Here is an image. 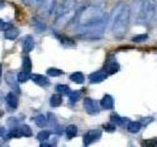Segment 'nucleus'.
Returning <instances> with one entry per match:
<instances>
[{
    "label": "nucleus",
    "instance_id": "1",
    "mask_svg": "<svg viewBox=\"0 0 157 147\" xmlns=\"http://www.w3.org/2000/svg\"><path fill=\"white\" fill-rule=\"evenodd\" d=\"M130 21V7L123 1L118 2L112 10L109 20L111 31L116 38H123L126 36Z\"/></svg>",
    "mask_w": 157,
    "mask_h": 147
},
{
    "label": "nucleus",
    "instance_id": "2",
    "mask_svg": "<svg viewBox=\"0 0 157 147\" xmlns=\"http://www.w3.org/2000/svg\"><path fill=\"white\" fill-rule=\"evenodd\" d=\"M77 5H78L77 0H64L56 14V19H55L56 27L66 26L72 20L76 18L78 14Z\"/></svg>",
    "mask_w": 157,
    "mask_h": 147
},
{
    "label": "nucleus",
    "instance_id": "3",
    "mask_svg": "<svg viewBox=\"0 0 157 147\" xmlns=\"http://www.w3.org/2000/svg\"><path fill=\"white\" fill-rule=\"evenodd\" d=\"M110 18L102 20L100 22L93 23L86 26H78L77 33L80 36L86 39H98L104 36L107 24H109Z\"/></svg>",
    "mask_w": 157,
    "mask_h": 147
},
{
    "label": "nucleus",
    "instance_id": "4",
    "mask_svg": "<svg viewBox=\"0 0 157 147\" xmlns=\"http://www.w3.org/2000/svg\"><path fill=\"white\" fill-rule=\"evenodd\" d=\"M155 13H156L155 0H144L137 24H148L152 21V19L155 17Z\"/></svg>",
    "mask_w": 157,
    "mask_h": 147
},
{
    "label": "nucleus",
    "instance_id": "5",
    "mask_svg": "<svg viewBox=\"0 0 157 147\" xmlns=\"http://www.w3.org/2000/svg\"><path fill=\"white\" fill-rule=\"evenodd\" d=\"M103 70L108 74V76L114 75V74L119 72L120 65H119V63H118V61L116 60V58L113 55H110L106 58L104 66H103Z\"/></svg>",
    "mask_w": 157,
    "mask_h": 147
},
{
    "label": "nucleus",
    "instance_id": "6",
    "mask_svg": "<svg viewBox=\"0 0 157 147\" xmlns=\"http://www.w3.org/2000/svg\"><path fill=\"white\" fill-rule=\"evenodd\" d=\"M144 0H132V4L130 6V14H131V21L132 23L137 24L142 9V5H144Z\"/></svg>",
    "mask_w": 157,
    "mask_h": 147
},
{
    "label": "nucleus",
    "instance_id": "7",
    "mask_svg": "<svg viewBox=\"0 0 157 147\" xmlns=\"http://www.w3.org/2000/svg\"><path fill=\"white\" fill-rule=\"evenodd\" d=\"M10 137H21V136H26L29 137L33 135V130L28 125H24V126H13L12 130L9 132Z\"/></svg>",
    "mask_w": 157,
    "mask_h": 147
},
{
    "label": "nucleus",
    "instance_id": "8",
    "mask_svg": "<svg viewBox=\"0 0 157 147\" xmlns=\"http://www.w3.org/2000/svg\"><path fill=\"white\" fill-rule=\"evenodd\" d=\"M83 108L90 115H96L100 112V107L98 102L90 97H86L83 99Z\"/></svg>",
    "mask_w": 157,
    "mask_h": 147
},
{
    "label": "nucleus",
    "instance_id": "9",
    "mask_svg": "<svg viewBox=\"0 0 157 147\" xmlns=\"http://www.w3.org/2000/svg\"><path fill=\"white\" fill-rule=\"evenodd\" d=\"M101 135H102V132L99 130H91L86 131L82 137L83 146H88L92 144L93 142H95L96 140L99 139Z\"/></svg>",
    "mask_w": 157,
    "mask_h": 147
},
{
    "label": "nucleus",
    "instance_id": "10",
    "mask_svg": "<svg viewBox=\"0 0 157 147\" xmlns=\"http://www.w3.org/2000/svg\"><path fill=\"white\" fill-rule=\"evenodd\" d=\"M56 6V0H42L40 2V13L44 16H50Z\"/></svg>",
    "mask_w": 157,
    "mask_h": 147
},
{
    "label": "nucleus",
    "instance_id": "11",
    "mask_svg": "<svg viewBox=\"0 0 157 147\" xmlns=\"http://www.w3.org/2000/svg\"><path fill=\"white\" fill-rule=\"evenodd\" d=\"M107 77H108V74L104 70H101L90 74L88 76V81H90V83H99L103 81H105Z\"/></svg>",
    "mask_w": 157,
    "mask_h": 147
},
{
    "label": "nucleus",
    "instance_id": "12",
    "mask_svg": "<svg viewBox=\"0 0 157 147\" xmlns=\"http://www.w3.org/2000/svg\"><path fill=\"white\" fill-rule=\"evenodd\" d=\"M31 80L34 83H36L37 85L42 86V87L48 86L49 85H50V82H49V80H48V78L45 76L38 75V74H32V75H31Z\"/></svg>",
    "mask_w": 157,
    "mask_h": 147
},
{
    "label": "nucleus",
    "instance_id": "13",
    "mask_svg": "<svg viewBox=\"0 0 157 147\" xmlns=\"http://www.w3.org/2000/svg\"><path fill=\"white\" fill-rule=\"evenodd\" d=\"M100 105L105 110H112L114 108V99L110 94H105L101 99Z\"/></svg>",
    "mask_w": 157,
    "mask_h": 147
},
{
    "label": "nucleus",
    "instance_id": "14",
    "mask_svg": "<svg viewBox=\"0 0 157 147\" xmlns=\"http://www.w3.org/2000/svg\"><path fill=\"white\" fill-rule=\"evenodd\" d=\"M5 78H6V81L8 85L11 86L14 90H16L18 93L20 92V88H19V85H18V80L16 81V76H15V74L13 72H9L6 74V77H5Z\"/></svg>",
    "mask_w": 157,
    "mask_h": 147
},
{
    "label": "nucleus",
    "instance_id": "15",
    "mask_svg": "<svg viewBox=\"0 0 157 147\" xmlns=\"http://www.w3.org/2000/svg\"><path fill=\"white\" fill-rule=\"evenodd\" d=\"M34 39L32 36H27L24 39V42H23V48H24V51L26 53L31 52L33 49L34 48Z\"/></svg>",
    "mask_w": 157,
    "mask_h": 147
},
{
    "label": "nucleus",
    "instance_id": "16",
    "mask_svg": "<svg viewBox=\"0 0 157 147\" xmlns=\"http://www.w3.org/2000/svg\"><path fill=\"white\" fill-rule=\"evenodd\" d=\"M6 101H7V104L10 108L12 109H17L18 107V98L17 95L15 94L14 92H9L7 94L6 97Z\"/></svg>",
    "mask_w": 157,
    "mask_h": 147
},
{
    "label": "nucleus",
    "instance_id": "17",
    "mask_svg": "<svg viewBox=\"0 0 157 147\" xmlns=\"http://www.w3.org/2000/svg\"><path fill=\"white\" fill-rule=\"evenodd\" d=\"M142 125L140 122H129L127 125V130L131 134H137L140 129H141Z\"/></svg>",
    "mask_w": 157,
    "mask_h": 147
},
{
    "label": "nucleus",
    "instance_id": "18",
    "mask_svg": "<svg viewBox=\"0 0 157 147\" xmlns=\"http://www.w3.org/2000/svg\"><path fill=\"white\" fill-rule=\"evenodd\" d=\"M20 34V32L18 31L17 28H8L7 31H5V34L4 36L6 39H10V40H14L16 39Z\"/></svg>",
    "mask_w": 157,
    "mask_h": 147
},
{
    "label": "nucleus",
    "instance_id": "19",
    "mask_svg": "<svg viewBox=\"0 0 157 147\" xmlns=\"http://www.w3.org/2000/svg\"><path fill=\"white\" fill-rule=\"evenodd\" d=\"M70 80L74 82L78 83V85H82V83L85 82V76L81 72H76L70 75Z\"/></svg>",
    "mask_w": 157,
    "mask_h": 147
},
{
    "label": "nucleus",
    "instance_id": "20",
    "mask_svg": "<svg viewBox=\"0 0 157 147\" xmlns=\"http://www.w3.org/2000/svg\"><path fill=\"white\" fill-rule=\"evenodd\" d=\"M111 122L116 124L117 126H123L126 123H129V119H126V118H122L120 116H118L116 114H113L111 115Z\"/></svg>",
    "mask_w": 157,
    "mask_h": 147
},
{
    "label": "nucleus",
    "instance_id": "21",
    "mask_svg": "<svg viewBox=\"0 0 157 147\" xmlns=\"http://www.w3.org/2000/svg\"><path fill=\"white\" fill-rule=\"evenodd\" d=\"M62 96L61 94L59 93V94H53L51 97H50V100H49V103H50V106L51 107H59L61 104H62Z\"/></svg>",
    "mask_w": 157,
    "mask_h": 147
},
{
    "label": "nucleus",
    "instance_id": "22",
    "mask_svg": "<svg viewBox=\"0 0 157 147\" xmlns=\"http://www.w3.org/2000/svg\"><path fill=\"white\" fill-rule=\"evenodd\" d=\"M32 61L29 57L28 55H26L23 59V69H24V72H26L28 74L31 75V72H32Z\"/></svg>",
    "mask_w": 157,
    "mask_h": 147
},
{
    "label": "nucleus",
    "instance_id": "23",
    "mask_svg": "<svg viewBox=\"0 0 157 147\" xmlns=\"http://www.w3.org/2000/svg\"><path fill=\"white\" fill-rule=\"evenodd\" d=\"M65 132L69 138H72V137H75L78 134V127L75 125H70L66 127Z\"/></svg>",
    "mask_w": 157,
    "mask_h": 147
},
{
    "label": "nucleus",
    "instance_id": "24",
    "mask_svg": "<svg viewBox=\"0 0 157 147\" xmlns=\"http://www.w3.org/2000/svg\"><path fill=\"white\" fill-rule=\"evenodd\" d=\"M33 28H36V31L37 32H43V31H45V28H46L45 24L39 19H33Z\"/></svg>",
    "mask_w": 157,
    "mask_h": 147
},
{
    "label": "nucleus",
    "instance_id": "25",
    "mask_svg": "<svg viewBox=\"0 0 157 147\" xmlns=\"http://www.w3.org/2000/svg\"><path fill=\"white\" fill-rule=\"evenodd\" d=\"M56 90L58 93H60L61 95H69V93L71 92L70 87L66 85H56Z\"/></svg>",
    "mask_w": 157,
    "mask_h": 147
},
{
    "label": "nucleus",
    "instance_id": "26",
    "mask_svg": "<svg viewBox=\"0 0 157 147\" xmlns=\"http://www.w3.org/2000/svg\"><path fill=\"white\" fill-rule=\"evenodd\" d=\"M68 96H69V101H70V104L74 105L78 99H80L81 94H80V92H78V91L75 90V91H71L70 93H69Z\"/></svg>",
    "mask_w": 157,
    "mask_h": 147
},
{
    "label": "nucleus",
    "instance_id": "27",
    "mask_svg": "<svg viewBox=\"0 0 157 147\" xmlns=\"http://www.w3.org/2000/svg\"><path fill=\"white\" fill-rule=\"evenodd\" d=\"M47 120H46V118L44 117L43 115H38L36 119H34V123H36V125L39 127H43V126H45L46 124H47Z\"/></svg>",
    "mask_w": 157,
    "mask_h": 147
},
{
    "label": "nucleus",
    "instance_id": "28",
    "mask_svg": "<svg viewBox=\"0 0 157 147\" xmlns=\"http://www.w3.org/2000/svg\"><path fill=\"white\" fill-rule=\"evenodd\" d=\"M46 73L49 77H60L63 75V71L59 70V69H56V68H49V69H47Z\"/></svg>",
    "mask_w": 157,
    "mask_h": 147
},
{
    "label": "nucleus",
    "instance_id": "29",
    "mask_svg": "<svg viewBox=\"0 0 157 147\" xmlns=\"http://www.w3.org/2000/svg\"><path fill=\"white\" fill-rule=\"evenodd\" d=\"M29 78H31V75L29 74H28V73H26V72H20L19 74H18V76H17V80H18V82H21V83H23V82H26Z\"/></svg>",
    "mask_w": 157,
    "mask_h": 147
},
{
    "label": "nucleus",
    "instance_id": "30",
    "mask_svg": "<svg viewBox=\"0 0 157 147\" xmlns=\"http://www.w3.org/2000/svg\"><path fill=\"white\" fill-rule=\"evenodd\" d=\"M50 136V131L49 130H41L37 134V139L39 141H45Z\"/></svg>",
    "mask_w": 157,
    "mask_h": 147
},
{
    "label": "nucleus",
    "instance_id": "31",
    "mask_svg": "<svg viewBox=\"0 0 157 147\" xmlns=\"http://www.w3.org/2000/svg\"><path fill=\"white\" fill-rule=\"evenodd\" d=\"M58 38L60 39L61 43L65 44V45H67V44H69V45H75V42H74V40L72 38L68 37V36H58Z\"/></svg>",
    "mask_w": 157,
    "mask_h": 147
},
{
    "label": "nucleus",
    "instance_id": "32",
    "mask_svg": "<svg viewBox=\"0 0 157 147\" xmlns=\"http://www.w3.org/2000/svg\"><path fill=\"white\" fill-rule=\"evenodd\" d=\"M148 38V36L146 33H140V34H136V36H134L132 38V41L134 42H141V41H144L145 39Z\"/></svg>",
    "mask_w": 157,
    "mask_h": 147
},
{
    "label": "nucleus",
    "instance_id": "33",
    "mask_svg": "<svg viewBox=\"0 0 157 147\" xmlns=\"http://www.w3.org/2000/svg\"><path fill=\"white\" fill-rule=\"evenodd\" d=\"M103 129L108 132H113V131H115L116 126H115V125H113L111 122V123H107V124L103 125Z\"/></svg>",
    "mask_w": 157,
    "mask_h": 147
},
{
    "label": "nucleus",
    "instance_id": "34",
    "mask_svg": "<svg viewBox=\"0 0 157 147\" xmlns=\"http://www.w3.org/2000/svg\"><path fill=\"white\" fill-rule=\"evenodd\" d=\"M42 0H23V2L28 6H34L36 4H40Z\"/></svg>",
    "mask_w": 157,
    "mask_h": 147
},
{
    "label": "nucleus",
    "instance_id": "35",
    "mask_svg": "<svg viewBox=\"0 0 157 147\" xmlns=\"http://www.w3.org/2000/svg\"><path fill=\"white\" fill-rule=\"evenodd\" d=\"M10 28H12L11 24L5 23L3 20L0 19V31H7V29Z\"/></svg>",
    "mask_w": 157,
    "mask_h": 147
},
{
    "label": "nucleus",
    "instance_id": "36",
    "mask_svg": "<svg viewBox=\"0 0 157 147\" xmlns=\"http://www.w3.org/2000/svg\"><path fill=\"white\" fill-rule=\"evenodd\" d=\"M6 134H7L6 130H5L3 126H0V136H1V137H4Z\"/></svg>",
    "mask_w": 157,
    "mask_h": 147
},
{
    "label": "nucleus",
    "instance_id": "37",
    "mask_svg": "<svg viewBox=\"0 0 157 147\" xmlns=\"http://www.w3.org/2000/svg\"><path fill=\"white\" fill-rule=\"evenodd\" d=\"M1 75H2V65L0 64V77H1Z\"/></svg>",
    "mask_w": 157,
    "mask_h": 147
},
{
    "label": "nucleus",
    "instance_id": "38",
    "mask_svg": "<svg viewBox=\"0 0 157 147\" xmlns=\"http://www.w3.org/2000/svg\"><path fill=\"white\" fill-rule=\"evenodd\" d=\"M3 114H4V113H3V111H1V110H0V118H1V117L3 116Z\"/></svg>",
    "mask_w": 157,
    "mask_h": 147
},
{
    "label": "nucleus",
    "instance_id": "39",
    "mask_svg": "<svg viewBox=\"0 0 157 147\" xmlns=\"http://www.w3.org/2000/svg\"><path fill=\"white\" fill-rule=\"evenodd\" d=\"M155 16L157 18V0H156V13H155Z\"/></svg>",
    "mask_w": 157,
    "mask_h": 147
},
{
    "label": "nucleus",
    "instance_id": "40",
    "mask_svg": "<svg viewBox=\"0 0 157 147\" xmlns=\"http://www.w3.org/2000/svg\"><path fill=\"white\" fill-rule=\"evenodd\" d=\"M0 82H1V81H0Z\"/></svg>",
    "mask_w": 157,
    "mask_h": 147
}]
</instances>
